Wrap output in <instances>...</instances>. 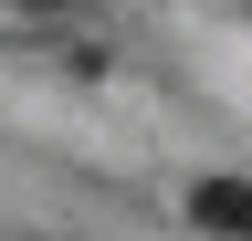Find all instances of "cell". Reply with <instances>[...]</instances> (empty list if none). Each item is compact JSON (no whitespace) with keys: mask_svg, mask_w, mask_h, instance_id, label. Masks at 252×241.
I'll return each instance as SVG.
<instances>
[{"mask_svg":"<svg viewBox=\"0 0 252 241\" xmlns=\"http://www.w3.org/2000/svg\"><path fill=\"white\" fill-rule=\"evenodd\" d=\"M189 220L210 241H252V178H200L189 189Z\"/></svg>","mask_w":252,"mask_h":241,"instance_id":"cell-1","label":"cell"},{"mask_svg":"<svg viewBox=\"0 0 252 241\" xmlns=\"http://www.w3.org/2000/svg\"><path fill=\"white\" fill-rule=\"evenodd\" d=\"M21 11H63V0H21Z\"/></svg>","mask_w":252,"mask_h":241,"instance_id":"cell-2","label":"cell"}]
</instances>
